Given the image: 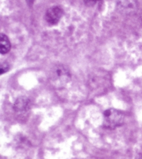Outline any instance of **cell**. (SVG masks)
Wrapping results in <instances>:
<instances>
[{
	"label": "cell",
	"mask_w": 142,
	"mask_h": 159,
	"mask_svg": "<svg viewBox=\"0 0 142 159\" xmlns=\"http://www.w3.org/2000/svg\"><path fill=\"white\" fill-rule=\"evenodd\" d=\"M71 74L69 69L63 65H57L51 69L50 81L56 87H63L69 82Z\"/></svg>",
	"instance_id": "6da1fadb"
},
{
	"label": "cell",
	"mask_w": 142,
	"mask_h": 159,
	"mask_svg": "<svg viewBox=\"0 0 142 159\" xmlns=\"http://www.w3.org/2000/svg\"><path fill=\"white\" fill-rule=\"evenodd\" d=\"M125 117L121 111L107 109L103 113V126L106 129H115L123 124Z\"/></svg>",
	"instance_id": "7a4b0ae2"
},
{
	"label": "cell",
	"mask_w": 142,
	"mask_h": 159,
	"mask_svg": "<svg viewBox=\"0 0 142 159\" xmlns=\"http://www.w3.org/2000/svg\"><path fill=\"white\" fill-rule=\"evenodd\" d=\"M63 15V10L59 7L50 8L46 12L45 19L49 25H56L60 21Z\"/></svg>",
	"instance_id": "3957f363"
},
{
	"label": "cell",
	"mask_w": 142,
	"mask_h": 159,
	"mask_svg": "<svg viewBox=\"0 0 142 159\" xmlns=\"http://www.w3.org/2000/svg\"><path fill=\"white\" fill-rule=\"evenodd\" d=\"M29 100L26 97H20L14 104V110L17 113H25L27 112L28 109L29 108Z\"/></svg>",
	"instance_id": "277c9868"
},
{
	"label": "cell",
	"mask_w": 142,
	"mask_h": 159,
	"mask_svg": "<svg viewBox=\"0 0 142 159\" xmlns=\"http://www.w3.org/2000/svg\"><path fill=\"white\" fill-rule=\"evenodd\" d=\"M99 75H94L91 81V85L93 88L97 89V88H102L101 86H105L108 83V80L106 77V75H101V77H99Z\"/></svg>",
	"instance_id": "5b68a950"
},
{
	"label": "cell",
	"mask_w": 142,
	"mask_h": 159,
	"mask_svg": "<svg viewBox=\"0 0 142 159\" xmlns=\"http://www.w3.org/2000/svg\"><path fill=\"white\" fill-rule=\"evenodd\" d=\"M11 49V43L6 35L1 33L0 35V52L1 54L7 53Z\"/></svg>",
	"instance_id": "8992f818"
},
{
	"label": "cell",
	"mask_w": 142,
	"mask_h": 159,
	"mask_svg": "<svg viewBox=\"0 0 142 159\" xmlns=\"http://www.w3.org/2000/svg\"><path fill=\"white\" fill-rule=\"evenodd\" d=\"M1 74L6 72L9 69V65L7 63H2L1 64Z\"/></svg>",
	"instance_id": "52a82bcc"
},
{
	"label": "cell",
	"mask_w": 142,
	"mask_h": 159,
	"mask_svg": "<svg viewBox=\"0 0 142 159\" xmlns=\"http://www.w3.org/2000/svg\"><path fill=\"white\" fill-rule=\"evenodd\" d=\"M98 1H100V0H84V2L87 6L92 7V6L94 5Z\"/></svg>",
	"instance_id": "ba28073f"
},
{
	"label": "cell",
	"mask_w": 142,
	"mask_h": 159,
	"mask_svg": "<svg viewBox=\"0 0 142 159\" xmlns=\"http://www.w3.org/2000/svg\"><path fill=\"white\" fill-rule=\"evenodd\" d=\"M26 1H27L28 4L30 5V6H31L34 2V0H26Z\"/></svg>",
	"instance_id": "9c48e42d"
},
{
	"label": "cell",
	"mask_w": 142,
	"mask_h": 159,
	"mask_svg": "<svg viewBox=\"0 0 142 159\" xmlns=\"http://www.w3.org/2000/svg\"><path fill=\"white\" fill-rule=\"evenodd\" d=\"M136 159H142V154H140L137 156Z\"/></svg>",
	"instance_id": "30bf717a"
}]
</instances>
